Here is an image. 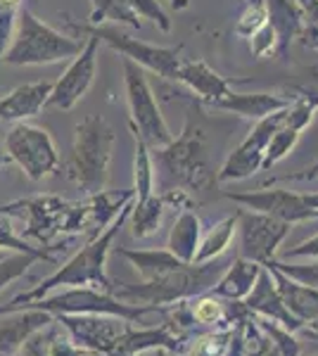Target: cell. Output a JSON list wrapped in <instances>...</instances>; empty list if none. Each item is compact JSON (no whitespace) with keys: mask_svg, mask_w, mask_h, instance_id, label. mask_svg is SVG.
Returning a JSON list of instances; mask_svg holds the SVG:
<instances>
[{"mask_svg":"<svg viewBox=\"0 0 318 356\" xmlns=\"http://www.w3.org/2000/svg\"><path fill=\"white\" fill-rule=\"evenodd\" d=\"M131 207H133V200L121 207L117 219L109 223L105 231L100 235H95V238L86 240V245L81 247L74 257H69L53 275L43 278L40 283L33 285L31 290L19 292V295L13 297L5 307H0V316L10 314V312H19L24 304L36 302L40 297L50 295V292H55V290H62V288H84L86 285V288L112 292L114 280L107 275V257L112 254L114 238H117L119 231L126 226V221H129Z\"/></svg>","mask_w":318,"mask_h":356,"instance_id":"obj_1","label":"cell"},{"mask_svg":"<svg viewBox=\"0 0 318 356\" xmlns=\"http://www.w3.org/2000/svg\"><path fill=\"white\" fill-rule=\"evenodd\" d=\"M152 152L154 162V188H183L195 200H202L214 193L218 186L214 174L207 131L195 112L190 110L181 134L173 136L169 145Z\"/></svg>","mask_w":318,"mask_h":356,"instance_id":"obj_2","label":"cell"},{"mask_svg":"<svg viewBox=\"0 0 318 356\" xmlns=\"http://www.w3.org/2000/svg\"><path fill=\"white\" fill-rule=\"evenodd\" d=\"M221 257L205 264H186L176 271L161 275L154 280H143L141 285L129 283H112V295L121 302L143 304V307H169L173 302L190 300L195 295H202L218 280V275L225 271Z\"/></svg>","mask_w":318,"mask_h":356,"instance_id":"obj_3","label":"cell"},{"mask_svg":"<svg viewBox=\"0 0 318 356\" xmlns=\"http://www.w3.org/2000/svg\"><path fill=\"white\" fill-rule=\"evenodd\" d=\"M114 143H117V134L102 114H88L77 124L72 154L65 164V171L84 195L105 191Z\"/></svg>","mask_w":318,"mask_h":356,"instance_id":"obj_4","label":"cell"},{"mask_svg":"<svg viewBox=\"0 0 318 356\" xmlns=\"http://www.w3.org/2000/svg\"><path fill=\"white\" fill-rule=\"evenodd\" d=\"M84 41L77 36L57 31L43 19H38L29 8H22L17 15L15 36L10 41L8 53L3 57V65L10 67H43L55 62L69 60L79 55Z\"/></svg>","mask_w":318,"mask_h":356,"instance_id":"obj_5","label":"cell"},{"mask_svg":"<svg viewBox=\"0 0 318 356\" xmlns=\"http://www.w3.org/2000/svg\"><path fill=\"white\" fill-rule=\"evenodd\" d=\"M65 24L77 38H97L107 48H112L114 53L136 62L138 67L157 74V76L166 79V81H178L183 45H169V48H164V45L145 43L141 38L131 36L129 31H124L119 24H79L72 17H67Z\"/></svg>","mask_w":318,"mask_h":356,"instance_id":"obj_6","label":"cell"},{"mask_svg":"<svg viewBox=\"0 0 318 356\" xmlns=\"http://www.w3.org/2000/svg\"><path fill=\"white\" fill-rule=\"evenodd\" d=\"M121 65H124V90L126 102H129V126L133 138H141L150 150L169 145L173 134L159 110L157 95L148 81L145 69L126 57H121Z\"/></svg>","mask_w":318,"mask_h":356,"instance_id":"obj_7","label":"cell"},{"mask_svg":"<svg viewBox=\"0 0 318 356\" xmlns=\"http://www.w3.org/2000/svg\"><path fill=\"white\" fill-rule=\"evenodd\" d=\"M22 309H40L53 316L62 314H95V316H114V318L136 323L148 314H159L157 307H143V304L121 302L112 292L95 288H62L57 292L40 297L36 302H29ZM19 309V312H22Z\"/></svg>","mask_w":318,"mask_h":356,"instance_id":"obj_8","label":"cell"},{"mask_svg":"<svg viewBox=\"0 0 318 356\" xmlns=\"http://www.w3.org/2000/svg\"><path fill=\"white\" fill-rule=\"evenodd\" d=\"M3 159L24 171L29 181L38 183L60 169V152L48 129L29 122H17L3 140Z\"/></svg>","mask_w":318,"mask_h":356,"instance_id":"obj_9","label":"cell"},{"mask_svg":"<svg viewBox=\"0 0 318 356\" xmlns=\"http://www.w3.org/2000/svg\"><path fill=\"white\" fill-rule=\"evenodd\" d=\"M285 114H287V107H283V110L259 119V122L254 124V129L245 136V140L225 157L221 169L216 171V181L218 183L245 181V178L254 176L257 171H262L266 145H269L271 136H273L283 126V122H285Z\"/></svg>","mask_w":318,"mask_h":356,"instance_id":"obj_10","label":"cell"},{"mask_svg":"<svg viewBox=\"0 0 318 356\" xmlns=\"http://www.w3.org/2000/svg\"><path fill=\"white\" fill-rule=\"evenodd\" d=\"M238 231H240V254L259 266H266L278 257V247L290 233V223L259 214V211L238 209Z\"/></svg>","mask_w":318,"mask_h":356,"instance_id":"obj_11","label":"cell"},{"mask_svg":"<svg viewBox=\"0 0 318 356\" xmlns=\"http://www.w3.org/2000/svg\"><path fill=\"white\" fill-rule=\"evenodd\" d=\"M97 50H100V41L97 38H86L84 48L79 55H74L72 65H69L62 76L53 83L50 97L45 107H55V110L69 112L77 107V102L90 90L95 83L97 74Z\"/></svg>","mask_w":318,"mask_h":356,"instance_id":"obj_12","label":"cell"},{"mask_svg":"<svg viewBox=\"0 0 318 356\" xmlns=\"http://www.w3.org/2000/svg\"><path fill=\"white\" fill-rule=\"evenodd\" d=\"M230 202L240 204L242 209L259 211V214L273 216L285 223H304L318 219V211L304 202L302 193L271 188V191H252V193H223Z\"/></svg>","mask_w":318,"mask_h":356,"instance_id":"obj_13","label":"cell"},{"mask_svg":"<svg viewBox=\"0 0 318 356\" xmlns=\"http://www.w3.org/2000/svg\"><path fill=\"white\" fill-rule=\"evenodd\" d=\"M55 321L67 330L74 344L86 349L90 356L105 354L112 349L114 340L124 332L129 321L114 318V316H95V314H62Z\"/></svg>","mask_w":318,"mask_h":356,"instance_id":"obj_14","label":"cell"},{"mask_svg":"<svg viewBox=\"0 0 318 356\" xmlns=\"http://www.w3.org/2000/svg\"><path fill=\"white\" fill-rule=\"evenodd\" d=\"M242 304H245L250 314L259 316V318L273 321V323L283 325V328H287L290 332H297L299 328H304V325L287 312L285 304H283L278 290H276L273 278H271V273L266 266H262V271L257 275V283H254L250 295L242 300Z\"/></svg>","mask_w":318,"mask_h":356,"instance_id":"obj_15","label":"cell"},{"mask_svg":"<svg viewBox=\"0 0 318 356\" xmlns=\"http://www.w3.org/2000/svg\"><path fill=\"white\" fill-rule=\"evenodd\" d=\"M55 321L53 314L40 309H22L0 316V356H17L29 337L48 328Z\"/></svg>","mask_w":318,"mask_h":356,"instance_id":"obj_16","label":"cell"},{"mask_svg":"<svg viewBox=\"0 0 318 356\" xmlns=\"http://www.w3.org/2000/svg\"><path fill=\"white\" fill-rule=\"evenodd\" d=\"M198 97V102L212 107L216 100H221L223 95H228L230 83L228 79L221 76L214 67L207 65L205 60H181V67H178V81Z\"/></svg>","mask_w":318,"mask_h":356,"instance_id":"obj_17","label":"cell"},{"mask_svg":"<svg viewBox=\"0 0 318 356\" xmlns=\"http://www.w3.org/2000/svg\"><path fill=\"white\" fill-rule=\"evenodd\" d=\"M53 90V81H31L22 83L8 95L0 97V122H26L43 110Z\"/></svg>","mask_w":318,"mask_h":356,"instance_id":"obj_18","label":"cell"},{"mask_svg":"<svg viewBox=\"0 0 318 356\" xmlns=\"http://www.w3.org/2000/svg\"><path fill=\"white\" fill-rule=\"evenodd\" d=\"M266 8V22L271 24V29L276 31L278 38V55L280 60H285L290 53V45L294 38L302 36L306 22L304 15L299 10L297 0H264Z\"/></svg>","mask_w":318,"mask_h":356,"instance_id":"obj_19","label":"cell"},{"mask_svg":"<svg viewBox=\"0 0 318 356\" xmlns=\"http://www.w3.org/2000/svg\"><path fill=\"white\" fill-rule=\"evenodd\" d=\"M287 105H290V100L276 93H233V90H230L228 95H223L221 100L214 102L212 110L238 114L242 119L259 122V119L269 117V114L278 112Z\"/></svg>","mask_w":318,"mask_h":356,"instance_id":"obj_20","label":"cell"},{"mask_svg":"<svg viewBox=\"0 0 318 356\" xmlns=\"http://www.w3.org/2000/svg\"><path fill=\"white\" fill-rule=\"evenodd\" d=\"M276 283V290H278L283 304L287 307L294 318L299 321L302 325H306L309 321L318 318V290H311L306 285L297 283V280L287 278L285 273H280L278 268L266 266Z\"/></svg>","mask_w":318,"mask_h":356,"instance_id":"obj_21","label":"cell"},{"mask_svg":"<svg viewBox=\"0 0 318 356\" xmlns=\"http://www.w3.org/2000/svg\"><path fill=\"white\" fill-rule=\"evenodd\" d=\"M259 271H262L259 264L242 259V257H235L233 261H228L225 271L218 275V280L207 292H212V295L221 297V300H228V302H242L252 292Z\"/></svg>","mask_w":318,"mask_h":356,"instance_id":"obj_22","label":"cell"},{"mask_svg":"<svg viewBox=\"0 0 318 356\" xmlns=\"http://www.w3.org/2000/svg\"><path fill=\"white\" fill-rule=\"evenodd\" d=\"M112 252L117 257H124L143 280L161 278V275L186 266V264L178 259V257H173L169 250H129V247H112Z\"/></svg>","mask_w":318,"mask_h":356,"instance_id":"obj_23","label":"cell"},{"mask_svg":"<svg viewBox=\"0 0 318 356\" xmlns=\"http://www.w3.org/2000/svg\"><path fill=\"white\" fill-rule=\"evenodd\" d=\"M200 238H202L200 216L195 214L193 209L178 211L176 221H173V226H171L166 250H169L173 257H178L183 264H193L195 252H198V245H200Z\"/></svg>","mask_w":318,"mask_h":356,"instance_id":"obj_24","label":"cell"},{"mask_svg":"<svg viewBox=\"0 0 318 356\" xmlns=\"http://www.w3.org/2000/svg\"><path fill=\"white\" fill-rule=\"evenodd\" d=\"M235 233H238V211L225 219L216 221L207 233H202L198 252H195L193 264H205V261H214L218 257H223L228 252L230 243H233Z\"/></svg>","mask_w":318,"mask_h":356,"instance_id":"obj_25","label":"cell"},{"mask_svg":"<svg viewBox=\"0 0 318 356\" xmlns=\"http://www.w3.org/2000/svg\"><path fill=\"white\" fill-rule=\"evenodd\" d=\"M164 211H166V204L157 193H152L148 200H143V202H133L131 214H129V219H131L129 228H131L133 238H138V240L152 238V235L159 231Z\"/></svg>","mask_w":318,"mask_h":356,"instance_id":"obj_26","label":"cell"},{"mask_svg":"<svg viewBox=\"0 0 318 356\" xmlns=\"http://www.w3.org/2000/svg\"><path fill=\"white\" fill-rule=\"evenodd\" d=\"M93 10L86 24H124L129 29H141V17L129 5V0H90Z\"/></svg>","mask_w":318,"mask_h":356,"instance_id":"obj_27","label":"cell"},{"mask_svg":"<svg viewBox=\"0 0 318 356\" xmlns=\"http://www.w3.org/2000/svg\"><path fill=\"white\" fill-rule=\"evenodd\" d=\"M154 193V162L152 152L141 138H136V157H133V202H143Z\"/></svg>","mask_w":318,"mask_h":356,"instance_id":"obj_28","label":"cell"},{"mask_svg":"<svg viewBox=\"0 0 318 356\" xmlns=\"http://www.w3.org/2000/svg\"><path fill=\"white\" fill-rule=\"evenodd\" d=\"M233 328L205 330L200 335H190L183 347V356H225Z\"/></svg>","mask_w":318,"mask_h":356,"instance_id":"obj_29","label":"cell"},{"mask_svg":"<svg viewBox=\"0 0 318 356\" xmlns=\"http://www.w3.org/2000/svg\"><path fill=\"white\" fill-rule=\"evenodd\" d=\"M0 250L19 252V254H31V257H36L38 261L55 264V257L50 254L48 250H43V247H31L24 238H22V235H17L10 219L3 214H0Z\"/></svg>","mask_w":318,"mask_h":356,"instance_id":"obj_30","label":"cell"},{"mask_svg":"<svg viewBox=\"0 0 318 356\" xmlns=\"http://www.w3.org/2000/svg\"><path fill=\"white\" fill-rule=\"evenodd\" d=\"M254 321H257V325L262 328L264 335L276 344V349L280 352V356H302L304 347H302V342L294 337V332H290L287 328H283V325L273 323V321H269V318L254 316Z\"/></svg>","mask_w":318,"mask_h":356,"instance_id":"obj_31","label":"cell"},{"mask_svg":"<svg viewBox=\"0 0 318 356\" xmlns=\"http://www.w3.org/2000/svg\"><path fill=\"white\" fill-rule=\"evenodd\" d=\"M242 356H280L276 344L264 335L254 321V314L245 318V352Z\"/></svg>","mask_w":318,"mask_h":356,"instance_id":"obj_32","label":"cell"},{"mask_svg":"<svg viewBox=\"0 0 318 356\" xmlns=\"http://www.w3.org/2000/svg\"><path fill=\"white\" fill-rule=\"evenodd\" d=\"M266 266H273V268H278L280 273H285L287 278H292V280H297V283H302L306 285V288H311V290H318V261H304V264H287V261H283V259H271Z\"/></svg>","mask_w":318,"mask_h":356,"instance_id":"obj_33","label":"cell"},{"mask_svg":"<svg viewBox=\"0 0 318 356\" xmlns=\"http://www.w3.org/2000/svg\"><path fill=\"white\" fill-rule=\"evenodd\" d=\"M19 10L22 0H0V67H3V57L8 53L10 41L15 36V24Z\"/></svg>","mask_w":318,"mask_h":356,"instance_id":"obj_34","label":"cell"},{"mask_svg":"<svg viewBox=\"0 0 318 356\" xmlns=\"http://www.w3.org/2000/svg\"><path fill=\"white\" fill-rule=\"evenodd\" d=\"M33 261H38L36 257L19 254V252H13V254H8V257L5 254L0 257V292L8 288L10 283H15L17 278H22Z\"/></svg>","mask_w":318,"mask_h":356,"instance_id":"obj_35","label":"cell"},{"mask_svg":"<svg viewBox=\"0 0 318 356\" xmlns=\"http://www.w3.org/2000/svg\"><path fill=\"white\" fill-rule=\"evenodd\" d=\"M48 356H90L86 349H81L79 344H74L72 337L67 335V330L62 328L57 321L50 323V335H48Z\"/></svg>","mask_w":318,"mask_h":356,"instance_id":"obj_36","label":"cell"},{"mask_svg":"<svg viewBox=\"0 0 318 356\" xmlns=\"http://www.w3.org/2000/svg\"><path fill=\"white\" fill-rule=\"evenodd\" d=\"M129 5L136 10V15L141 17V19H150L159 31H164V33L171 31V19H169V15H166V10L161 8L159 0H129Z\"/></svg>","mask_w":318,"mask_h":356,"instance_id":"obj_37","label":"cell"},{"mask_svg":"<svg viewBox=\"0 0 318 356\" xmlns=\"http://www.w3.org/2000/svg\"><path fill=\"white\" fill-rule=\"evenodd\" d=\"M247 41H250V53L257 57V60H264V57L278 53V38H276V31L271 29L269 22H264Z\"/></svg>","mask_w":318,"mask_h":356,"instance_id":"obj_38","label":"cell"},{"mask_svg":"<svg viewBox=\"0 0 318 356\" xmlns=\"http://www.w3.org/2000/svg\"><path fill=\"white\" fill-rule=\"evenodd\" d=\"M309 74H311V76L306 79V83L287 86V88H285L287 95H283V97H287L290 102L292 100H302V102H306V105L314 107V110H318V67L309 69Z\"/></svg>","mask_w":318,"mask_h":356,"instance_id":"obj_39","label":"cell"},{"mask_svg":"<svg viewBox=\"0 0 318 356\" xmlns=\"http://www.w3.org/2000/svg\"><path fill=\"white\" fill-rule=\"evenodd\" d=\"M264 22H266L264 5H247V8L242 10V15L238 17V22H235L233 31H235V36H240V38H250Z\"/></svg>","mask_w":318,"mask_h":356,"instance_id":"obj_40","label":"cell"},{"mask_svg":"<svg viewBox=\"0 0 318 356\" xmlns=\"http://www.w3.org/2000/svg\"><path fill=\"white\" fill-rule=\"evenodd\" d=\"M283 259H318V233L304 243L294 245L292 250L283 252Z\"/></svg>","mask_w":318,"mask_h":356,"instance_id":"obj_41","label":"cell"},{"mask_svg":"<svg viewBox=\"0 0 318 356\" xmlns=\"http://www.w3.org/2000/svg\"><path fill=\"white\" fill-rule=\"evenodd\" d=\"M48 335H50V325L36 332L33 337H29L19 354L22 356H48V352H45V349H48Z\"/></svg>","mask_w":318,"mask_h":356,"instance_id":"obj_42","label":"cell"},{"mask_svg":"<svg viewBox=\"0 0 318 356\" xmlns=\"http://www.w3.org/2000/svg\"><path fill=\"white\" fill-rule=\"evenodd\" d=\"M314 178H318V162H316V164H311V166H306V169H302V171H294V174H283V176L269 178V181H266L264 186H271V183H280V181H285V183H294V181H314Z\"/></svg>","mask_w":318,"mask_h":356,"instance_id":"obj_43","label":"cell"},{"mask_svg":"<svg viewBox=\"0 0 318 356\" xmlns=\"http://www.w3.org/2000/svg\"><path fill=\"white\" fill-rule=\"evenodd\" d=\"M302 45L304 48H311V50H318V26L316 24H306L304 31H302Z\"/></svg>","mask_w":318,"mask_h":356,"instance_id":"obj_44","label":"cell"},{"mask_svg":"<svg viewBox=\"0 0 318 356\" xmlns=\"http://www.w3.org/2000/svg\"><path fill=\"white\" fill-rule=\"evenodd\" d=\"M302 197H304V202L311 207V209L318 211V193H302Z\"/></svg>","mask_w":318,"mask_h":356,"instance_id":"obj_45","label":"cell"},{"mask_svg":"<svg viewBox=\"0 0 318 356\" xmlns=\"http://www.w3.org/2000/svg\"><path fill=\"white\" fill-rule=\"evenodd\" d=\"M173 10H186L188 8V0H166Z\"/></svg>","mask_w":318,"mask_h":356,"instance_id":"obj_46","label":"cell"},{"mask_svg":"<svg viewBox=\"0 0 318 356\" xmlns=\"http://www.w3.org/2000/svg\"><path fill=\"white\" fill-rule=\"evenodd\" d=\"M157 356H183L181 352H169V349H157Z\"/></svg>","mask_w":318,"mask_h":356,"instance_id":"obj_47","label":"cell"},{"mask_svg":"<svg viewBox=\"0 0 318 356\" xmlns=\"http://www.w3.org/2000/svg\"><path fill=\"white\" fill-rule=\"evenodd\" d=\"M309 332H314V335H318V318L309 321Z\"/></svg>","mask_w":318,"mask_h":356,"instance_id":"obj_48","label":"cell"},{"mask_svg":"<svg viewBox=\"0 0 318 356\" xmlns=\"http://www.w3.org/2000/svg\"><path fill=\"white\" fill-rule=\"evenodd\" d=\"M247 5H264V0H245Z\"/></svg>","mask_w":318,"mask_h":356,"instance_id":"obj_49","label":"cell"},{"mask_svg":"<svg viewBox=\"0 0 318 356\" xmlns=\"http://www.w3.org/2000/svg\"><path fill=\"white\" fill-rule=\"evenodd\" d=\"M5 164V159H3V150H0V166H3Z\"/></svg>","mask_w":318,"mask_h":356,"instance_id":"obj_50","label":"cell"}]
</instances>
